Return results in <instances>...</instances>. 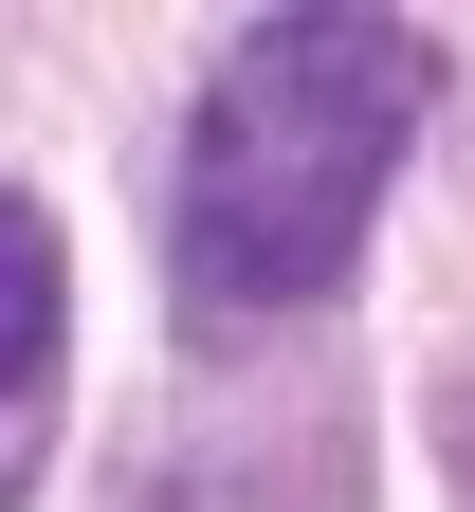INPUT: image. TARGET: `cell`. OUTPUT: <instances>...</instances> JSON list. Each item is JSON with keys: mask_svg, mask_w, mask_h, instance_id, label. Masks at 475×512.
<instances>
[{"mask_svg": "<svg viewBox=\"0 0 475 512\" xmlns=\"http://www.w3.org/2000/svg\"><path fill=\"white\" fill-rule=\"evenodd\" d=\"M55 330H74V256H55V220H37V183H0V403H37V366H55Z\"/></svg>", "mask_w": 475, "mask_h": 512, "instance_id": "7a4b0ae2", "label": "cell"}, {"mask_svg": "<svg viewBox=\"0 0 475 512\" xmlns=\"http://www.w3.org/2000/svg\"><path fill=\"white\" fill-rule=\"evenodd\" d=\"M402 147H421V37L402 19H348V0L238 19V55L201 74V128H183V311L275 330V311L348 293Z\"/></svg>", "mask_w": 475, "mask_h": 512, "instance_id": "6da1fadb", "label": "cell"}]
</instances>
